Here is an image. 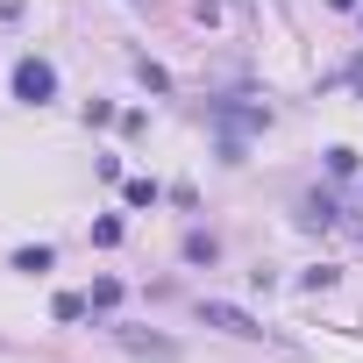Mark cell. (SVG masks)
I'll return each mask as SVG.
<instances>
[{
	"instance_id": "cell-6",
	"label": "cell",
	"mask_w": 363,
	"mask_h": 363,
	"mask_svg": "<svg viewBox=\"0 0 363 363\" xmlns=\"http://www.w3.org/2000/svg\"><path fill=\"white\" fill-rule=\"evenodd\" d=\"M221 250H214V235H186V264H214Z\"/></svg>"
},
{
	"instance_id": "cell-7",
	"label": "cell",
	"mask_w": 363,
	"mask_h": 363,
	"mask_svg": "<svg viewBox=\"0 0 363 363\" xmlns=\"http://www.w3.org/2000/svg\"><path fill=\"white\" fill-rule=\"evenodd\" d=\"M15 271H29V278L50 271V250H43V242H36V250H15Z\"/></svg>"
},
{
	"instance_id": "cell-9",
	"label": "cell",
	"mask_w": 363,
	"mask_h": 363,
	"mask_svg": "<svg viewBox=\"0 0 363 363\" xmlns=\"http://www.w3.org/2000/svg\"><path fill=\"white\" fill-rule=\"evenodd\" d=\"M93 242H100V250H114V242H121V221H114V214H100V221H93Z\"/></svg>"
},
{
	"instance_id": "cell-2",
	"label": "cell",
	"mask_w": 363,
	"mask_h": 363,
	"mask_svg": "<svg viewBox=\"0 0 363 363\" xmlns=\"http://www.w3.org/2000/svg\"><path fill=\"white\" fill-rule=\"evenodd\" d=\"M200 320H207V328H228V335H250V342L264 335V320H250V313L228 306V299H200Z\"/></svg>"
},
{
	"instance_id": "cell-1",
	"label": "cell",
	"mask_w": 363,
	"mask_h": 363,
	"mask_svg": "<svg viewBox=\"0 0 363 363\" xmlns=\"http://www.w3.org/2000/svg\"><path fill=\"white\" fill-rule=\"evenodd\" d=\"M50 93H57V72H50L43 57H22V65H15V100H29V107H43Z\"/></svg>"
},
{
	"instance_id": "cell-5",
	"label": "cell",
	"mask_w": 363,
	"mask_h": 363,
	"mask_svg": "<svg viewBox=\"0 0 363 363\" xmlns=\"http://www.w3.org/2000/svg\"><path fill=\"white\" fill-rule=\"evenodd\" d=\"M86 306H100V313L121 306V278H93V299H86Z\"/></svg>"
},
{
	"instance_id": "cell-4",
	"label": "cell",
	"mask_w": 363,
	"mask_h": 363,
	"mask_svg": "<svg viewBox=\"0 0 363 363\" xmlns=\"http://www.w3.org/2000/svg\"><path fill=\"white\" fill-rule=\"evenodd\" d=\"M121 193H128V207H157V200H164V193H157V178H128Z\"/></svg>"
},
{
	"instance_id": "cell-10",
	"label": "cell",
	"mask_w": 363,
	"mask_h": 363,
	"mask_svg": "<svg viewBox=\"0 0 363 363\" xmlns=\"http://www.w3.org/2000/svg\"><path fill=\"white\" fill-rule=\"evenodd\" d=\"M0 22H22V0H0Z\"/></svg>"
},
{
	"instance_id": "cell-11",
	"label": "cell",
	"mask_w": 363,
	"mask_h": 363,
	"mask_svg": "<svg viewBox=\"0 0 363 363\" xmlns=\"http://www.w3.org/2000/svg\"><path fill=\"white\" fill-rule=\"evenodd\" d=\"M328 8H356V0H328Z\"/></svg>"
},
{
	"instance_id": "cell-8",
	"label": "cell",
	"mask_w": 363,
	"mask_h": 363,
	"mask_svg": "<svg viewBox=\"0 0 363 363\" xmlns=\"http://www.w3.org/2000/svg\"><path fill=\"white\" fill-rule=\"evenodd\" d=\"M50 313H57V320H86V299H79V292H57Z\"/></svg>"
},
{
	"instance_id": "cell-3",
	"label": "cell",
	"mask_w": 363,
	"mask_h": 363,
	"mask_svg": "<svg viewBox=\"0 0 363 363\" xmlns=\"http://www.w3.org/2000/svg\"><path fill=\"white\" fill-rule=\"evenodd\" d=\"M114 342H121V349H135V356H157V363H164V356H178V342H171V335H143V328H114Z\"/></svg>"
}]
</instances>
